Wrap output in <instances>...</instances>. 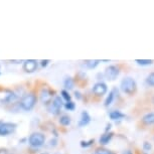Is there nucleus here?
Masks as SVG:
<instances>
[{"instance_id": "obj_6", "label": "nucleus", "mask_w": 154, "mask_h": 154, "mask_svg": "<svg viewBox=\"0 0 154 154\" xmlns=\"http://www.w3.org/2000/svg\"><path fill=\"white\" fill-rule=\"evenodd\" d=\"M119 69L116 66H109L105 71V77L109 81H115L119 75Z\"/></svg>"}, {"instance_id": "obj_2", "label": "nucleus", "mask_w": 154, "mask_h": 154, "mask_svg": "<svg viewBox=\"0 0 154 154\" xmlns=\"http://www.w3.org/2000/svg\"><path fill=\"white\" fill-rule=\"evenodd\" d=\"M35 103H36L35 95L29 93V94H26L22 97L21 101H20V107L23 110H25V111H30L34 107V105H35Z\"/></svg>"}, {"instance_id": "obj_19", "label": "nucleus", "mask_w": 154, "mask_h": 154, "mask_svg": "<svg viewBox=\"0 0 154 154\" xmlns=\"http://www.w3.org/2000/svg\"><path fill=\"white\" fill-rule=\"evenodd\" d=\"M65 87L69 90L72 89V87H74V81H72V78H66L65 81Z\"/></svg>"}, {"instance_id": "obj_7", "label": "nucleus", "mask_w": 154, "mask_h": 154, "mask_svg": "<svg viewBox=\"0 0 154 154\" xmlns=\"http://www.w3.org/2000/svg\"><path fill=\"white\" fill-rule=\"evenodd\" d=\"M107 91H108V88H107V85L105 83H97L93 88V93L97 96H103L105 95Z\"/></svg>"}, {"instance_id": "obj_1", "label": "nucleus", "mask_w": 154, "mask_h": 154, "mask_svg": "<svg viewBox=\"0 0 154 154\" xmlns=\"http://www.w3.org/2000/svg\"><path fill=\"white\" fill-rule=\"evenodd\" d=\"M121 90L122 92H124L125 94H128V95H132L134 94L136 92V89H137V84L132 78H124L121 82Z\"/></svg>"}, {"instance_id": "obj_21", "label": "nucleus", "mask_w": 154, "mask_h": 154, "mask_svg": "<svg viewBox=\"0 0 154 154\" xmlns=\"http://www.w3.org/2000/svg\"><path fill=\"white\" fill-rule=\"evenodd\" d=\"M146 82L149 86L154 87V72H151V74L148 75L147 79H146Z\"/></svg>"}, {"instance_id": "obj_27", "label": "nucleus", "mask_w": 154, "mask_h": 154, "mask_svg": "<svg viewBox=\"0 0 154 154\" xmlns=\"http://www.w3.org/2000/svg\"><path fill=\"white\" fill-rule=\"evenodd\" d=\"M48 63H49V60H42V66H46L48 65Z\"/></svg>"}, {"instance_id": "obj_31", "label": "nucleus", "mask_w": 154, "mask_h": 154, "mask_svg": "<svg viewBox=\"0 0 154 154\" xmlns=\"http://www.w3.org/2000/svg\"><path fill=\"white\" fill-rule=\"evenodd\" d=\"M110 128H111V124H108V125H107V128H106V131L107 132H108L109 130H110Z\"/></svg>"}, {"instance_id": "obj_28", "label": "nucleus", "mask_w": 154, "mask_h": 154, "mask_svg": "<svg viewBox=\"0 0 154 154\" xmlns=\"http://www.w3.org/2000/svg\"><path fill=\"white\" fill-rule=\"evenodd\" d=\"M75 98H77V99H79V100H80L81 98H82V97H81L80 92H75Z\"/></svg>"}, {"instance_id": "obj_9", "label": "nucleus", "mask_w": 154, "mask_h": 154, "mask_svg": "<svg viewBox=\"0 0 154 154\" xmlns=\"http://www.w3.org/2000/svg\"><path fill=\"white\" fill-rule=\"evenodd\" d=\"M53 99V93L48 89H43L40 92V101L43 104H49Z\"/></svg>"}, {"instance_id": "obj_26", "label": "nucleus", "mask_w": 154, "mask_h": 154, "mask_svg": "<svg viewBox=\"0 0 154 154\" xmlns=\"http://www.w3.org/2000/svg\"><path fill=\"white\" fill-rule=\"evenodd\" d=\"M56 145H57V140H56V139H51V141H49V146H56Z\"/></svg>"}, {"instance_id": "obj_20", "label": "nucleus", "mask_w": 154, "mask_h": 154, "mask_svg": "<svg viewBox=\"0 0 154 154\" xmlns=\"http://www.w3.org/2000/svg\"><path fill=\"white\" fill-rule=\"evenodd\" d=\"M95 154H115V153L112 152L111 150L104 149V148H99V149L96 150V153Z\"/></svg>"}, {"instance_id": "obj_13", "label": "nucleus", "mask_w": 154, "mask_h": 154, "mask_svg": "<svg viewBox=\"0 0 154 154\" xmlns=\"http://www.w3.org/2000/svg\"><path fill=\"white\" fill-rule=\"evenodd\" d=\"M142 121L147 125L154 124V113H148V114L144 115L143 118H142Z\"/></svg>"}, {"instance_id": "obj_30", "label": "nucleus", "mask_w": 154, "mask_h": 154, "mask_svg": "<svg viewBox=\"0 0 154 154\" xmlns=\"http://www.w3.org/2000/svg\"><path fill=\"white\" fill-rule=\"evenodd\" d=\"M122 154H132V152L130 150H127V151H124V152L122 153Z\"/></svg>"}, {"instance_id": "obj_25", "label": "nucleus", "mask_w": 154, "mask_h": 154, "mask_svg": "<svg viewBox=\"0 0 154 154\" xmlns=\"http://www.w3.org/2000/svg\"><path fill=\"white\" fill-rule=\"evenodd\" d=\"M151 144L149 143V142H147V141H145L144 143H143V149L144 150H146V151H149L151 149Z\"/></svg>"}, {"instance_id": "obj_29", "label": "nucleus", "mask_w": 154, "mask_h": 154, "mask_svg": "<svg viewBox=\"0 0 154 154\" xmlns=\"http://www.w3.org/2000/svg\"><path fill=\"white\" fill-rule=\"evenodd\" d=\"M0 154H8V151L6 149H0Z\"/></svg>"}, {"instance_id": "obj_22", "label": "nucleus", "mask_w": 154, "mask_h": 154, "mask_svg": "<svg viewBox=\"0 0 154 154\" xmlns=\"http://www.w3.org/2000/svg\"><path fill=\"white\" fill-rule=\"evenodd\" d=\"M65 108H66V110H69V111H74L75 108V103H72V101L66 102V105H65Z\"/></svg>"}, {"instance_id": "obj_4", "label": "nucleus", "mask_w": 154, "mask_h": 154, "mask_svg": "<svg viewBox=\"0 0 154 154\" xmlns=\"http://www.w3.org/2000/svg\"><path fill=\"white\" fill-rule=\"evenodd\" d=\"M63 107V100L60 97H56L53 102H51L48 106V111L54 115H57L60 112V109Z\"/></svg>"}, {"instance_id": "obj_18", "label": "nucleus", "mask_w": 154, "mask_h": 154, "mask_svg": "<svg viewBox=\"0 0 154 154\" xmlns=\"http://www.w3.org/2000/svg\"><path fill=\"white\" fill-rule=\"evenodd\" d=\"M135 62L137 63L139 66H150L153 63L152 60H136Z\"/></svg>"}, {"instance_id": "obj_16", "label": "nucleus", "mask_w": 154, "mask_h": 154, "mask_svg": "<svg viewBox=\"0 0 154 154\" xmlns=\"http://www.w3.org/2000/svg\"><path fill=\"white\" fill-rule=\"evenodd\" d=\"M15 99H16V95L12 92H9L6 96H5V98L2 99L1 102L2 103H10V102L14 101Z\"/></svg>"}, {"instance_id": "obj_11", "label": "nucleus", "mask_w": 154, "mask_h": 154, "mask_svg": "<svg viewBox=\"0 0 154 154\" xmlns=\"http://www.w3.org/2000/svg\"><path fill=\"white\" fill-rule=\"evenodd\" d=\"M90 121H91V117H90V115L88 114V112L84 111L82 113V115H81V120L79 122V126L80 127L86 126V125H88L90 123Z\"/></svg>"}, {"instance_id": "obj_10", "label": "nucleus", "mask_w": 154, "mask_h": 154, "mask_svg": "<svg viewBox=\"0 0 154 154\" xmlns=\"http://www.w3.org/2000/svg\"><path fill=\"white\" fill-rule=\"evenodd\" d=\"M116 95H118V90L116 89V88H114L111 92L109 93L108 97H107V98H106V100H105V106H106V107H109V106L113 103V101H114V99H115V96H116Z\"/></svg>"}, {"instance_id": "obj_24", "label": "nucleus", "mask_w": 154, "mask_h": 154, "mask_svg": "<svg viewBox=\"0 0 154 154\" xmlns=\"http://www.w3.org/2000/svg\"><path fill=\"white\" fill-rule=\"evenodd\" d=\"M62 97L65 99L66 102H69V101H71V99H72L71 95H69V93L66 91V90H63V91H62Z\"/></svg>"}, {"instance_id": "obj_3", "label": "nucleus", "mask_w": 154, "mask_h": 154, "mask_svg": "<svg viewBox=\"0 0 154 154\" xmlns=\"http://www.w3.org/2000/svg\"><path fill=\"white\" fill-rule=\"evenodd\" d=\"M45 135L42 134V133H38V132L32 133V134L30 135L29 139H28V142H29V144L32 147L42 146V145L45 144Z\"/></svg>"}, {"instance_id": "obj_23", "label": "nucleus", "mask_w": 154, "mask_h": 154, "mask_svg": "<svg viewBox=\"0 0 154 154\" xmlns=\"http://www.w3.org/2000/svg\"><path fill=\"white\" fill-rule=\"evenodd\" d=\"M93 143H94V139H91V140H89V141H81V146L84 148H87L93 145Z\"/></svg>"}, {"instance_id": "obj_32", "label": "nucleus", "mask_w": 154, "mask_h": 154, "mask_svg": "<svg viewBox=\"0 0 154 154\" xmlns=\"http://www.w3.org/2000/svg\"><path fill=\"white\" fill-rule=\"evenodd\" d=\"M45 154H46V153H45Z\"/></svg>"}, {"instance_id": "obj_14", "label": "nucleus", "mask_w": 154, "mask_h": 154, "mask_svg": "<svg viewBox=\"0 0 154 154\" xmlns=\"http://www.w3.org/2000/svg\"><path fill=\"white\" fill-rule=\"evenodd\" d=\"M109 116H110V118H111L112 120H120V119L125 118V115L123 114V113L120 112V111H117V110L112 111L109 114Z\"/></svg>"}, {"instance_id": "obj_5", "label": "nucleus", "mask_w": 154, "mask_h": 154, "mask_svg": "<svg viewBox=\"0 0 154 154\" xmlns=\"http://www.w3.org/2000/svg\"><path fill=\"white\" fill-rule=\"evenodd\" d=\"M16 128V125L14 123H9V122H1L0 123V136H7L11 134Z\"/></svg>"}, {"instance_id": "obj_17", "label": "nucleus", "mask_w": 154, "mask_h": 154, "mask_svg": "<svg viewBox=\"0 0 154 154\" xmlns=\"http://www.w3.org/2000/svg\"><path fill=\"white\" fill-rule=\"evenodd\" d=\"M60 123L63 125V126H69V125L71 124V118L66 115H63L60 119Z\"/></svg>"}, {"instance_id": "obj_8", "label": "nucleus", "mask_w": 154, "mask_h": 154, "mask_svg": "<svg viewBox=\"0 0 154 154\" xmlns=\"http://www.w3.org/2000/svg\"><path fill=\"white\" fill-rule=\"evenodd\" d=\"M37 69V62L34 60H27L23 63V69L26 72H33Z\"/></svg>"}, {"instance_id": "obj_15", "label": "nucleus", "mask_w": 154, "mask_h": 154, "mask_svg": "<svg viewBox=\"0 0 154 154\" xmlns=\"http://www.w3.org/2000/svg\"><path fill=\"white\" fill-rule=\"evenodd\" d=\"M100 63H101V60H86L84 66H86L88 69H95Z\"/></svg>"}, {"instance_id": "obj_12", "label": "nucleus", "mask_w": 154, "mask_h": 154, "mask_svg": "<svg viewBox=\"0 0 154 154\" xmlns=\"http://www.w3.org/2000/svg\"><path fill=\"white\" fill-rule=\"evenodd\" d=\"M113 133L112 132H107L106 134H104V135H102V137L100 138V143L101 144H103V145H106V144H108L109 143V141L111 140L112 137H113Z\"/></svg>"}]
</instances>
